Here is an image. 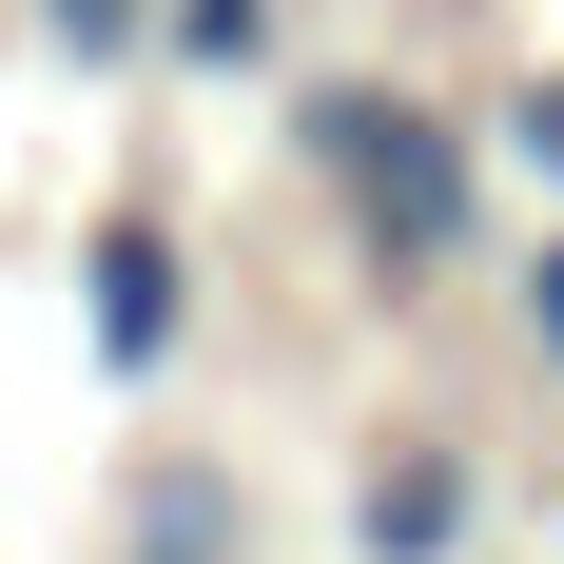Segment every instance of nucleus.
<instances>
[{"label": "nucleus", "instance_id": "nucleus-7", "mask_svg": "<svg viewBox=\"0 0 564 564\" xmlns=\"http://www.w3.org/2000/svg\"><path fill=\"white\" fill-rule=\"evenodd\" d=\"M40 40L78 58V78H137V58H156V0H40Z\"/></svg>", "mask_w": 564, "mask_h": 564}, {"label": "nucleus", "instance_id": "nucleus-3", "mask_svg": "<svg viewBox=\"0 0 564 564\" xmlns=\"http://www.w3.org/2000/svg\"><path fill=\"white\" fill-rule=\"evenodd\" d=\"M487 545V467L467 429H390V448L350 467V564H467Z\"/></svg>", "mask_w": 564, "mask_h": 564}, {"label": "nucleus", "instance_id": "nucleus-6", "mask_svg": "<svg viewBox=\"0 0 564 564\" xmlns=\"http://www.w3.org/2000/svg\"><path fill=\"white\" fill-rule=\"evenodd\" d=\"M487 175H525V195L564 215V58H525L507 98H487Z\"/></svg>", "mask_w": 564, "mask_h": 564}, {"label": "nucleus", "instance_id": "nucleus-8", "mask_svg": "<svg viewBox=\"0 0 564 564\" xmlns=\"http://www.w3.org/2000/svg\"><path fill=\"white\" fill-rule=\"evenodd\" d=\"M507 332H525V370H564V215H545V253H507Z\"/></svg>", "mask_w": 564, "mask_h": 564}, {"label": "nucleus", "instance_id": "nucleus-4", "mask_svg": "<svg viewBox=\"0 0 564 564\" xmlns=\"http://www.w3.org/2000/svg\"><path fill=\"white\" fill-rule=\"evenodd\" d=\"M117 564H253V487H234L215 448H156V467H137V525H117Z\"/></svg>", "mask_w": 564, "mask_h": 564}, {"label": "nucleus", "instance_id": "nucleus-5", "mask_svg": "<svg viewBox=\"0 0 564 564\" xmlns=\"http://www.w3.org/2000/svg\"><path fill=\"white\" fill-rule=\"evenodd\" d=\"M292 0H156V58L137 78H175V98H234V78H273Z\"/></svg>", "mask_w": 564, "mask_h": 564}, {"label": "nucleus", "instance_id": "nucleus-9", "mask_svg": "<svg viewBox=\"0 0 564 564\" xmlns=\"http://www.w3.org/2000/svg\"><path fill=\"white\" fill-rule=\"evenodd\" d=\"M545 564H564V525H545Z\"/></svg>", "mask_w": 564, "mask_h": 564}, {"label": "nucleus", "instance_id": "nucleus-1", "mask_svg": "<svg viewBox=\"0 0 564 564\" xmlns=\"http://www.w3.org/2000/svg\"><path fill=\"white\" fill-rule=\"evenodd\" d=\"M292 156L332 175L370 292H448L487 253V117L409 98V78H292Z\"/></svg>", "mask_w": 564, "mask_h": 564}, {"label": "nucleus", "instance_id": "nucleus-2", "mask_svg": "<svg viewBox=\"0 0 564 564\" xmlns=\"http://www.w3.org/2000/svg\"><path fill=\"white\" fill-rule=\"evenodd\" d=\"M78 350H98L117 390H156L175 350H195V234H175L156 195H117V215L78 234Z\"/></svg>", "mask_w": 564, "mask_h": 564}]
</instances>
